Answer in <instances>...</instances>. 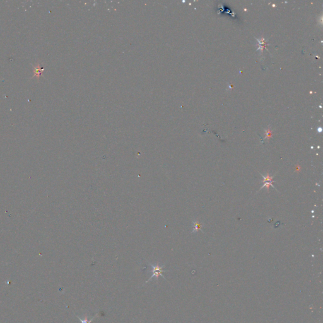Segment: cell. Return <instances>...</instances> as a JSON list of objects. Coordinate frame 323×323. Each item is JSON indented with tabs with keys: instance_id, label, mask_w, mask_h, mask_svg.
I'll list each match as a JSON object with an SVG mask.
<instances>
[{
	"instance_id": "6da1fadb",
	"label": "cell",
	"mask_w": 323,
	"mask_h": 323,
	"mask_svg": "<svg viewBox=\"0 0 323 323\" xmlns=\"http://www.w3.org/2000/svg\"><path fill=\"white\" fill-rule=\"evenodd\" d=\"M151 266L152 268V277L149 278L145 283H148L149 281H150L154 277H156V279L158 280L159 277L161 276L163 278L165 279V277L163 276L162 273H164L165 271H164L163 269V268L164 267V265H163L162 266H160L158 265H151Z\"/></svg>"
},
{
	"instance_id": "7a4b0ae2",
	"label": "cell",
	"mask_w": 323,
	"mask_h": 323,
	"mask_svg": "<svg viewBox=\"0 0 323 323\" xmlns=\"http://www.w3.org/2000/svg\"><path fill=\"white\" fill-rule=\"evenodd\" d=\"M97 316V314H96V315H95L93 318H92L90 320H89V319H88V317H87V316H86L85 317L84 319H82V318H80L79 316H77V317H78V319L81 321V323H92V321H93V320H94Z\"/></svg>"
},
{
	"instance_id": "3957f363",
	"label": "cell",
	"mask_w": 323,
	"mask_h": 323,
	"mask_svg": "<svg viewBox=\"0 0 323 323\" xmlns=\"http://www.w3.org/2000/svg\"><path fill=\"white\" fill-rule=\"evenodd\" d=\"M200 228H201V224H200V223H199L197 221H194L193 232H197Z\"/></svg>"
},
{
	"instance_id": "277c9868",
	"label": "cell",
	"mask_w": 323,
	"mask_h": 323,
	"mask_svg": "<svg viewBox=\"0 0 323 323\" xmlns=\"http://www.w3.org/2000/svg\"><path fill=\"white\" fill-rule=\"evenodd\" d=\"M34 72H35V75H37V74H39L40 77V75H41V73L43 72V69H41L40 67H38L34 71Z\"/></svg>"
}]
</instances>
